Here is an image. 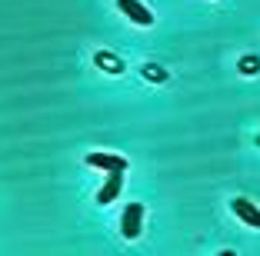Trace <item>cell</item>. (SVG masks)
Returning <instances> with one entry per match:
<instances>
[{
    "mask_svg": "<svg viewBox=\"0 0 260 256\" xmlns=\"http://www.w3.org/2000/svg\"><path fill=\"white\" fill-rule=\"evenodd\" d=\"M140 226H144V206L140 203H127V210H123V216H120V233L127 236V240H137Z\"/></svg>",
    "mask_w": 260,
    "mask_h": 256,
    "instance_id": "1",
    "label": "cell"
},
{
    "mask_svg": "<svg viewBox=\"0 0 260 256\" xmlns=\"http://www.w3.org/2000/svg\"><path fill=\"white\" fill-rule=\"evenodd\" d=\"M117 7H120L134 23H140V27H150V23H153V14L140 4V0H117Z\"/></svg>",
    "mask_w": 260,
    "mask_h": 256,
    "instance_id": "2",
    "label": "cell"
},
{
    "mask_svg": "<svg viewBox=\"0 0 260 256\" xmlns=\"http://www.w3.org/2000/svg\"><path fill=\"white\" fill-rule=\"evenodd\" d=\"M120 190H123V170H114V173L107 176V183L100 187V193H97V203H114L117 196H120Z\"/></svg>",
    "mask_w": 260,
    "mask_h": 256,
    "instance_id": "3",
    "label": "cell"
},
{
    "mask_svg": "<svg viewBox=\"0 0 260 256\" xmlns=\"http://www.w3.org/2000/svg\"><path fill=\"white\" fill-rule=\"evenodd\" d=\"M87 163H90V166H100V170H107V173H114V170H127V160L117 157V153H90V157H87Z\"/></svg>",
    "mask_w": 260,
    "mask_h": 256,
    "instance_id": "4",
    "label": "cell"
},
{
    "mask_svg": "<svg viewBox=\"0 0 260 256\" xmlns=\"http://www.w3.org/2000/svg\"><path fill=\"white\" fill-rule=\"evenodd\" d=\"M234 213H237L240 220H244L247 226H253V230H260V210L250 203V200H244V196H237L234 200Z\"/></svg>",
    "mask_w": 260,
    "mask_h": 256,
    "instance_id": "5",
    "label": "cell"
},
{
    "mask_svg": "<svg viewBox=\"0 0 260 256\" xmlns=\"http://www.w3.org/2000/svg\"><path fill=\"white\" fill-rule=\"evenodd\" d=\"M240 70H244V74H257L260 60H257V57H244V60H240Z\"/></svg>",
    "mask_w": 260,
    "mask_h": 256,
    "instance_id": "6",
    "label": "cell"
},
{
    "mask_svg": "<svg viewBox=\"0 0 260 256\" xmlns=\"http://www.w3.org/2000/svg\"><path fill=\"white\" fill-rule=\"evenodd\" d=\"M220 256H237V253H234V249H223V253Z\"/></svg>",
    "mask_w": 260,
    "mask_h": 256,
    "instance_id": "7",
    "label": "cell"
}]
</instances>
